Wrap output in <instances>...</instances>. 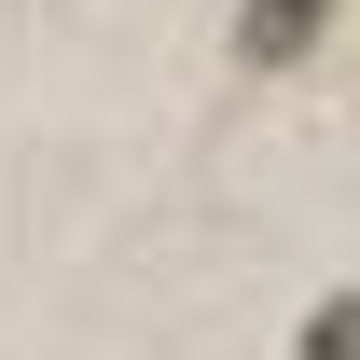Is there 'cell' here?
<instances>
[{
  "label": "cell",
  "mask_w": 360,
  "mask_h": 360,
  "mask_svg": "<svg viewBox=\"0 0 360 360\" xmlns=\"http://www.w3.org/2000/svg\"><path fill=\"white\" fill-rule=\"evenodd\" d=\"M333 14H347V0H236V56H250V70H291V56L333 42Z\"/></svg>",
  "instance_id": "obj_1"
},
{
  "label": "cell",
  "mask_w": 360,
  "mask_h": 360,
  "mask_svg": "<svg viewBox=\"0 0 360 360\" xmlns=\"http://www.w3.org/2000/svg\"><path fill=\"white\" fill-rule=\"evenodd\" d=\"M305 360H360V291H333V305L305 319Z\"/></svg>",
  "instance_id": "obj_2"
}]
</instances>
